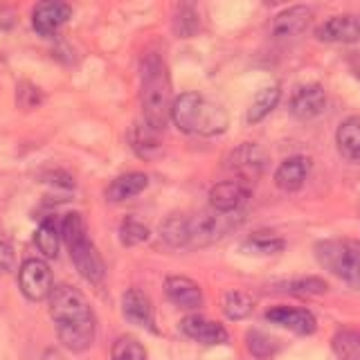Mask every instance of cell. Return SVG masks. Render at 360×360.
Here are the masks:
<instances>
[{"mask_svg": "<svg viewBox=\"0 0 360 360\" xmlns=\"http://www.w3.org/2000/svg\"><path fill=\"white\" fill-rule=\"evenodd\" d=\"M50 318L54 322L59 342L72 354L88 352L95 342V313L79 288L70 284L54 286L50 295Z\"/></svg>", "mask_w": 360, "mask_h": 360, "instance_id": "obj_1", "label": "cell"}, {"mask_svg": "<svg viewBox=\"0 0 360 360\" xmlns=\"http://www.w3.org/2000/svg\"><path fill=\"white\" fill-rule=\"evenodd\" d=\"M140 84H142V110L144 122L153 131L160 133L169 120H172L174 95H172V79H169L167 65L160 54H146L140 63Z\"/></svg>", "mask_w": 360, "mask_h": 360, "instance_id": "obj_2", "label": "cell"}, {"mask_svg": "<svg viewBox=\"0 0 360 360\" xmlns=\"http://www.w3.org/2000/svg\"><path fill=\"white\" fill-rule=\"evenodd\" d=\"M172 120L183 133L219 135L228 129L230 117L217 101H210L198 93H183L174 99Z\"/></svg>", "mask_w": 360, "mask_h": 360, "instance_id": "obj_3", "label": "cell"}, {"mask_svg": "<svg viewBox=\"0 0 360 360\" xmlns=\"http://www.w3.org/2000/svg\"><path fill=\"white\" fill-rule=\"evenodd\" d=\"M61 239L65 241L75 268L90 284H101L106 277V266L95 243L88 239L86 221L82 214L70 212L61 221Z\"/></svg>", "mask_w": 360, "mask_h": 360, "instance_id": "obj_4", "label": "cell"}, {"mask_svg": "<svg viewBox=\"0 0 360 360\" xmlns=\"http://www.w3.org/2000/svg\"><path fill=\"white\" fill-rule=\"evenodd\" d=\"M318 262L338 279L360 290V241L356 239H329L315 245Z\"/></svg>", "mask_w": 360, "mask_h": 360, "instance_id": "obj_5", "label": "cell"}, {"mask_svg": "<svg viewBox=\"0 0 360 360\" xmlns=\"http://www.w3.org/2000/svg\"><path fill=\"white\" fill-rule=\"evenodd\" d=\"M236 225L232 214L223 212H198L189 219V243L187 248H207L212 243H217L223 234H228Z\"/></svg>", "mask_w": 360, "mask_h": 360, "instance_id": "obj_6", "label": "cell"}, {"mask_svg": "<svg viewBox=\"0 0 360 360\" xmlns=\"http://www.w3.org/2000/svg\"><path fill=\"white\" fill-rule=\"evenodd\" d=\"M18 288L30 302L50 300L54 290V279L50 266L43 259H25L18 270Z\"/></svg>", "mask_w": 360, "mask_h": 360, "instance_id": "obj_7", "label": "cell"}, {"mask_svg": "<svg viewBox=\"0 0 360 360\" xmlns=\"http://www.w3.org/2000/svg\"><path fill=\"white\" fill-rule=\"evenodd\" d=\"M266 162H268L266 151L255 142L241 144L228 158V167L236 174V183H241L245 189H250L259 180V176L264 174Z\"/></svg>", "mask_w": 360, "mask_h": 360, "instance_id": "obj_8", "label": "cell"}, {"mask_svg": "<svg viewBox=\"0 0 360 360\" xmlns=\"http://www.w3.org/2000/svg\"><path fill=\"white\" fill-rule=\"evenodd\" d=\"M72 16V7L59 0H48V3H39L32 11V27L37 30L41 37H52L59 32Z\"/></svg>", "mask_w": 360, "mask_h": 360, "instance_id": "obj_9", "label": "cell"}, {"mask_svg": "<svg viewBox=\"0 0 360 360\" xmlns=\"http://www.w3.org/2000/svg\"><path fill=\"white\" fill-rule=\"evenodd\" d=\"M180 331H183L189 340H194L198 345H207V347L225 345L230 340V333L223 324L200 318V315H187V318L180 322Z\"/></svg>", "mask_w": 360, "mask_h": 360, "instance_id": "obj_10", "label": "cell"}, {"mask_svg": "<svg viewBox=\"0 0 360 360\" xmlns=\"http://www.w3.org/2000/svg\"><path fill=\"white\" fill-rule=\"evenodd\" d=\"M122 313L129 322L142 326L146 331H158L155 329V313L153 304L144 290L140 288H129L122 297Z\"/></svg>", "mask_w": 360, "mask_h": 360, "instance_id": "obj_11", "label": "cell"}, {"mask_svg": "<svg viewBox=\"0 0 360 360\" xmlns=\"http://www.w3.org/2000/svg\"><path fill=\"white\" fill-rule=\"evenodd\" d=\"M165 295L183 311H196L202 307V292L198 284L183 275H172L165 279Z\"/></svg>", "mask_w": 360, "mask_h": 360, "instance_id": "obj_12", "label": "cell"}, {"mask_svg": "<svg viewBox=\"0 0 360 360\" xmlns=\"http://www.w3.org/2000/svg\"><path fill=\"white\" fill-rule=\"evenodd\" d=\"M268 322L284 326V329L297 333V335H311L318 329L315 315L307 309H295V307H273L266 313Z\"/></svg>", "mask_w": 360, "mask_h": 360, "instance_id": "obj_13", "label": "cell"}, {"mask_svg": "<svg viewBox=\"0 0 360 360\" xmlns=\"http://www.w3.org/2000/svg\"><path fill=\"white\" fill-rule=\"evenodd\" d=\"M313 11L307 5H292L273 18V37L275 39H292L300 37V34L307 32V27L311 25Z\"/></svg>", "mask_w": 360, "mask_h": 360, "instance_id": "obj_14", "label": "cell"}, {"mask_svg": "<svg viewBox=\"0 0 360 360\" xmlns=\"http://www.w3.org/2000/svg\"><path fill=\"white\" fill-rule=\"evenodd\" d=\"M326 106V93L320 84H307L295 90L290 97V115L297 120L318 117Z\"/></svg>", "mask_w": 360, "mask_h": 360, "instance_id": "obj_15", "label": "cell"}, {"mask_svg": "<svg viewBox=\"0 0 360 360\" xmlns=\"http://www.w3.org/2000/svg\"><path fill=\"white\" fill-rule=\"evenodd\" d=\"M248 196H250V189H245L241 183H236V180H221L210 191V205L217 212L232 214L243 205Z\"/></svg>", "mask_w": 360, "mask_h": 360, "instance_id": "obj_16", "label": "cell"}, {"mask_svg": "<svg viewBox=\"0 0 360 360\" xmlns=\"http://www.w3.org/2000/svg\"><path fill=\"white\" fill-rule=\"evenodd\" d=\"M318 39L324 43H356L360 39V20L356 16H333L318 27Z\"/></svg>", "mask_w": 360, "mask_h": 360, "instance_id": "obj_17", "label": "cell"}, {"mask_svg": "<svg viewBox=\"0 0 360 360\" xmlns=\"http://www.w3.org/2000/svg\"><path fill=\"white\" fill-rule=\"evenodd\" d=\"M311 162L304 155H292L288 160H284L275 172V185L284 191H297L304 187L309 178Z\"/></svg>", "mask_w": 360, "mask_h": 360, "instance_id": "obj_18", "label": "cell"}, {"mask_svg": "<svg viewBox=\"0 0 360 360\" xmlns=\"http://www.w3.org/2000/svg\"><path fill=\"white\" fill-rule=\"evenodd\" d=\"M146 185H149V178H146V174H142V172L122 174V176H117V178L108 185V189H106V198H108L110 202H124V200H129V198H133V196L142 194V191L146 189Z\"/></svg>", "mask_w": 360, "mask_h": 360, "instance_id": "obj_19", "label": "cell"}, {"mask_svg": "<svg viewBox=\"0 0 360 360\" xmlns=\"http://www.w3.org/2000/svg\"><path fill=\"white\" fill-rule=\"evenodd\" d=\"M335 144L347 160L360 162V117H349L338 127Z\"/></svg>", "mask_w": 360, "mask_h": 360, "instance_id": "obj_20", "label": "cell"}, {"mask_svg": "<svg viewBox=\"0 0 360 360\" xmlns=\"http://www.w3.org/2000/svg\"><path fill=\"white\" fill-rule=\"evenodd\" d=\"M241 248L243 252L250 255H277L286 248V241L277 232L264 230V232H252Z\"/></svg>", "mask_w": 360, "mask_h": 360, "instance_id": "obj_21", "label": "cell"}, {"mask_svg": "<svg viewBox=\"0 0 360 360\" xmlns=\"http://www.w3.org/2000/svg\"><path fill=\"white\" fill-rule=\"evenodd\" d=\"M160 239L172 248H187L189 243V219L172 214L160 223Z\"/></svg>", "mask_w": 360, "mask_h": 360, "instance_id": "obj_22", "label": "cell"}, {"mask_svg": "<svg viewBox=\"0 0 360 360\" xmlns=\"http://www.w3.org/2000/svg\"><path fill=\"white\" fill-rule=\"evenodd\" d=\"M131 144L138 155L142 158H153L162 151V144L158 140V131H153L149 124H135L131 131Z\"/></svg>", "mask_w": 360, "mask_h": 360, "instance_id": "obj_23", "label": "cell"}, {"mask_svg": "<svg viewBox=\"0 0 360 360\" xmlns=\"http://www.w3.org/2000/svg\"><path fill=\"white\" fill-rule=\"evenodd\" d=\"M34 243H37L39 250L48 257V259H54L59 255V245H61V228L56 225L54 219H45L37 234H34Z\"/></svg>", "mask_w": 360, "mask_h": 360, "instance_id": "obj_24", "label": "cell"}, {"mask_svg": "<svg viewBox=\"0 0 360 360\" xmlns=\"http://www.w3.org/2000/svg\"><path fill=\"white\" fill-rule=\"evenodd\" d=\"M279 97H281L279 86H268L264 90H259L257 97L252 99L250 108H248V122H250V124L262 122L268 112L279 104Z\"/></svg>", "mask_w": 360, "mask_h": 360, "instance_id": "obj_25", "label": "cell"}, {"mask_svg": "<svg viewBox=\"0 0 360 360\" xmlns=\"http://www.w3.org/2000/svg\"><path fill=\"white\" fill-rule=\"evenodd\" d=\"M255 309V300L245 290H228L223 295V313L230 320H245Z\"/></svg>", "mask_w": 360, "mask_h": 360, "instance_id": "obj_26", "label": "cell"}, {"mask_svg": "<svg viewBox=\"0 0 360 360\" xmlns=\"http://www.w3.org/2000/svg\"><path fill=\"white\" fill-rule=\"evenodd\" d=\"M333 352L340 360H360V331L340 329L333 335Z\"/></svg>", "mask_w": 360, "mask_h": 360, "instance_id": "obj_27", "label": "cell"}, {"mask_svg": "<svg viewBox=\"0 0 360 360\" xmlns=\"http://www.w3.org/2000/svg\"><path fill=\"white\" fill-rule=\"evenodd\" d=\"M281 290L290 292V295H300V297H309V295H322V292L329 290V284L320 277H302V279H288L281 281Z\"/></svg>", "mask_w": 360, "mask_h": 360, "instance_id": "obj_28", "label": "cell"}, {"mask_svg": "<svg viewBox=\"0 0 360 360\" xmlns=\"http://www.w3.org/2000/svg\"><path fill=\"white\" fill-rule=\"evenodd\" d=\"M112 360H149L146 356L144 345L133 335H120L115 342H112Z\"/></svg>", "mask_w": 360, "mask_h": 360, "instance_id": "obj_29", "label": "cell"}, {"mask_svg": "<svg viewBox=\"0 0 360 360\" xmlns=\"http://www.w3.org/2000/svg\"><path fill=\"white\" fill-rule=\"evenodd\" d=\"M245 342H248V349H250V354L259 360H270L277 354V340L264 331H250L245 335Z\"/></svg>", "mask_w": 360, "mask_h": 360, "instance_id": "obj_30", "label": "cell"}, {"mask_svg": "<svg viewBox=\"0 0 360 360\" xmlns=\"http://www.w3.org/2000/svg\"><path fill=\"white\" fill-rule=\"evenodd\" d=\"M149 239V228L144 223L135 221V219H124V223L120 225V241L124 245H138Z\"/></svg>", "mask_w": 360, "mask_h": 360, "instance_id": "obj_31", "label": "cell"}, {"mask_svg": "<svg viewBox=\"0 0 360 360\" xmlns=\"http://www.w3.org/2000/svg\"><path fill=\"white\" fill-rule=\"evenodd\" d=\"M14 262H16L14 248H11L9 241L0 239V275H3V273H9V270L14 268Z\"/></svg>", "mask_w": 360, "mask_h": 360, "instance_id": "obj_32", "label": "cell"}, {"mask_svg": "<svg viewBox=\"0 0 360 360\" xmlns=\"http://www.w3.org/2000/svg\"><path fill=\"white\" fill-rule=\"evenodd\" d=\"M354 72H356V77L360 79V59H356V61H354Z\"/></svg>", "mask_w": 360, "mask_h": 360, "instance_id": "obj_33", "label": "cell"}]
</instances>
